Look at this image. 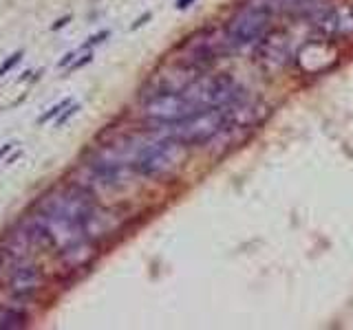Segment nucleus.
<instances>
[{"instance_id": "1", "label": "nucleus", "mask_w": 353, "mask_h": 330, "mask_svg": "<svg viewBox=\"0 0 353 330\" xmlns=\"http://www.w3.org/2000/svg\"><path fill=\"white\" fill-rule=\"evenodd\" d=\"M183 148L186 145L175 139L153 134V139L139 141V143H135L130 148L126 163L130 165L133 172H137L146 178L168 176L183 161Z\"/></svg>"}, {"instance_id": "2", "label": "nucleus", "mask_w": 353, "mask_h": 330, "mask_svg": "<svg viewBox=\"0 0 353 330\" xmlns=\"http://www.w3.org/2000/svg\"><path fill=\"white\" fill-rule=\"evenodd\" d=\"M228 119V108H203L186 119L170 121V124H155L153 134L175 139L183 145H203L225 128Z\"/></svg>"}, {"instance_id": "3", "label": "nucleus", "mask_w": 353, "mask_h": 330, "mask_svg": "<svg viewBox=\"0 0 353 330\" xmlns=\"http://www.w3.org/2000/svg\"><path fill=\"white\" fill-rule=\"evenodd\" d=\"M274 13L276 9L270 0H252L249 4L238 9L236 16L228 22L225 42L232 49H243V46L256 44L270 31Z\"/></svg>"}, {"instance_id": "4", "label": "nucleus", "mask_w": 353, "mask_h": 330, "mask_svg": "<svg viewBox=\"0 0 353 330\" xmlns=\"http://www.w3.org/2000/svg\"><path fill=\"white\" fill-rule=\"evenodd\" d=\"M141 112L153 124H170V121H179L195 115V112H199V108L183 95V91H166L163 88V91L146 99Z\"/></svg>"}, {"instance_id": "5", "label": "nucleus", "mask_w": 353, "mask_h": 330, "mask_svg": "<svg viewBox=\"0 0 353 330\" xmlns=\"http://www.w3.org/2000/svg\"><path fill=\"white\" fill-rule=\"evenodd\" d=\"M44 284V273L36 264H22L18 262V266L13 268L11 277H9V289L16 297H29L36 291L42 289Z\"/></svg>"}, {"instance_id": "6", "label": "nucleus", "mask_w": 353, "mask_h": 330, "mask_svg": "<svg viewBox=\"0 0 353 330\" xmlns=\"http://www.w3.org/2000/svg\"><path fill=\"white\" fill-rule=\"evenodd\" d=\"M60 253H62L64 262H67L71 268L82 266V264L91 258V242H88V238H84V240H79V242H75V244H71V247L62 249Z\"/></svg>"}, {"instance_id": "7", "label": "nucleus", "mask_w": 353, "mask_h": 330, "mask_svg": "<svg viewBox=\"0 0 353 330\" xmlns=\"http://www.w3.org/2000/svg\"><path fill=\"white\" fill-rule=\"evenodd\" d=\"M27 326V315L22 310L7 308L0 313V330H16Z\"/></svg>"}, {"instance_id": "8", "label": "nucleus", "mask_w": 353, "mask_h": 330, "mask_svg": "<svg viewBox=\"0 0 353 330\" xmlns=\"http://www.w3.org/2000/svg\"><path fill=\"white\" fill-rule=\"evenodd\" d=\"M69 103H71V97L62 99V101H58V103H55V106H51L49 110H46L44 115H42L40 119H38V124H40V126H44V124H49L51 119H55V117H60V115H62V110H64V108L69 106Z\"/></svg>"}, {"instance_id": "9", "label": "nucleus", "mask_w": 353, "mask_h": 330, "mask_svg": "<svg viewBox=\"0 0 353 330\" xmlns=\"http://www.w3.org/2000/svg\"><path fill=\"white\" fill-rule=\"evenodd\" d=\"M22 55H25V51H16V53H11V55H9V58L7 60H4V62L2 64H0V79H2L4 77V75H7L9 73V70H11L13 68V66H16L18 62H20V60H22Z\"/></svg>"}, {"instance_id": "10", "label": "nucleus", "mask_w": 353, "mask_h": 330, "mask_svg": "<svg viewBox=\"0 0 353 330\" xmlns=\"http://www.w3.org/2000/svg\"><path fill=\"white\" fill-rule=\"evenodd\" d=\"M108 37H111V31H108V29H102V31H97L95 35H91V37H88V40H86V42H84V44H82V51H88V49H91V46H97V44H102V42H104V40H108Z\"/></svg>"}, {"instance_id": "11", "label": "nucleus", "mask_w": 353, "mask_h": 330, "mask_svg": "<svg viewBox=\"0 0 353 330\" xmlns=\"http://www.w3.org/2000/svg\"><path fill=\"white\" fill-rule=\"evenodd\" d=\"M79 108H82V103H78V101H75V103H69V106H67V110H64L62 115L58 117V121H55V128H62V126L67 124V121L71 119V117H73V115H78V110H79Z\"/></svg>"}, {"instance_id": "12", "label": "nucleus", "mask_w": 353, "mask_h": 330, "mask_svg": "<svg viewBox=\"0 0 353 330\" xmlns=\"http://www.w3.org/2000/svg\"><path fill=\"white\" fill-rule=\"evenodd\" d=\"M93 62V53L88 51V53H84L79 60H75L73 64H71V68H69V73H73V70H78V68H82V66H86V64H91Z\"/></svg>"}, {"instance_id": "13", "label": "nucleus", "mask_w": 353, "mask_h": 330, "mask_svg": "<svg viewBox=\"0 0 353 330\" xmlns=\"http://www.w3.org/2000/svg\"><path fill=\"white\" fill-rule=\"evenodd\" d=\"M150 20H153V11H146L144 13V16H139L137 18V20H135L133 22V25H130V31H137L139 29V27H144V25H148V22Z\"/></svg>"}, {"instance_id": "14", "label": "nucleus", "mask_w": 353, "mask_h": 330, "mask_svg": "<svg viewBox=\"0 0 353 330\" xmlns=\"http://www.w3.org/2000/svg\"><path fill=\"white\" fill-rule=\"evenodd\" d=\"M69 22H71V16H62L60 20H55L53 25H51V31H60V29H64V27H67Z\"/></svg>"}, {"instance_id": "15", "label": "nucleus", "mask_w": 353, "mask_h": 330, "mask_svg": "<svg viewBox=\"0 0 353 330\" xmlns=\"http://www.w3.org/2000/svg\"><path fill=\"white\" fill-rule=\"evenodd\" d=\"M13 145H16V143H4V145H0V159L7 157V154L13 150Z\"/></svg>"}, {"instance_id": "16", "label": "nucleus", "mask_w": 353, "mask_h": 330, "mask_svg": "<svg viewBox=\"0 0 353 330\" xmlns=\"http://www.w3.org/2000/svg\"><path fill=\"white\" fill-rule=\"evenodd\" d=\"M195 2V0H177V4H175V9H179V11H183V9H188L190 4Z\"/></svg>"}, {"instance_id": "17", "label": "nucleus", "mask_w": 353, "mask_h": 330, "mask_svg": "<svg viewBox=\"0 0 353 330\" xmlns=\"http://www.w3.org/2000/svg\"><path fill=\"white\" fill-rule=\"evenodd\" d=\"M73 60H75V53H67V55H64L62 60H60V66H62V68H64V66H69L71 62H73Z\"/></svg>"}, {"instance_id": "18", "label": "nucleus", "mask_w": 353, "mask_h": 330, "mask_svg": "<svg viewBox=\"0 0 353 330\" xmlns=\"http://www.w3.org/2000/svg\"><path fill=\"white\" fill-rule=\"evenodd\" d=\"M31 75H34V73H31V70H25V73H22V77H20V79H18V82H25V79H29V77H31Z\"/></svg>"}]
</instances>
